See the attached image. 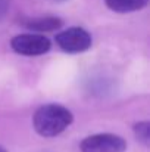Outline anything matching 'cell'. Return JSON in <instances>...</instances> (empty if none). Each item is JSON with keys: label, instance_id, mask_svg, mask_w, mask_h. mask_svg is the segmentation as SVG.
Listing matches in <instances>:
<instances>
[{"label": "cell", "instance_id": "6da1fadb", "mask_svg": "<svg viewBox=\"0 0 150 152\" xmlns=\"http://www.w3.org/2000/svg\"><path fill=\"white\" fill-rule=\"evenodd\" d=\"M74 121L72 112L57 103L40 106L33 115V127L41 137H54L63 133Z\"/></svg>", "mask_w": 150, "mask_h": 152}, {"label": "cell", "instance_id": "7a4b0ae2", "mask_svg": "<svg viewBox=\"0 0 150 152\" xmlns=\"http://www.w3.org/2000/svg\"><path fill=\"white\" fill-rule=\"evenodd\" d=\"M12 50L22 56H40L50 50V40L40 33H25L18 34L10 40Z\"/></svg>", "mask_w": 150, "mask_h": 152}, {"label": "cell", "instance_id": "3957f363", "mask_svg": "<svg viewBox=\"0 0 150 152\" xmlns=\"http://www.w3.org/2000/svg\"><path fill=\"white\" fill-rule=\"evenodd\" d=\"M56 45L66 53H83L91 48L90 33L81 27H71L56 34Z\"/></svg>", "mask_w": 150, "mask_h": 152}, {"label": "cell", "instance_id": "277c9868", "mask_svg": "<svg viewBox=\"0 0 150 152\" xmlns=\"http://www.w3.org/2000/svg\"><path fill=\"white\" fill-rule=\"evenodd\" d=\"M81 152H125L127 142L124 137L112 133H99L83 139Z\"/></svg>", "mask_w": 150, "mask_h": 152}, {"label": "cell", "instance_id": "5b68a950", "mask_svg": "<svg viewBox=\"0 0 150 152\" xmlns=\"http://www.w3.org/2000/svg\"><path fill=\"white\" fill-rule=\"evenodd\" d=\"M21 24L33 33H47V31L59 30L62 27L63 21L60 18H56V16H40V18L24 19Z\"/></svg>", "mask_w": 150, "mask_h": 152}, {"label": "cell", "instance_id": "8992f818", "mask_svg": "<svg viewBox=\"0 0 150 152\" xmlns=\"http://www.w3.org/2000/svg\"><path fill=\"white\" fill-rule=\"evenodd\" d=\"M104 4L116 13H131L144 9L149 0H103Z\"/></svg>", "mask_w": 150, "mask_h": 152}, {"label": "cell", "instance_id": "52a82bcc", "mask_svg": "<svg viewBox=\"0 0 150 152\" xmlns=\"http://www.w3.org/2000/svg\"><path fill=\"white\" fill-rule=\"evenodd\" d=\"M134 134L137 137L138 142H141L144 146L150 145V123L149 121H140L137 124H134L133 127Z\"/></svg>", "mask_w": 150, "mask_h": 152}, {"label": "cell", "instance_id": "ba28073f", "mask_svg": "<svg viewBox=\"0 0 150 152\" xmlns=\"http://www.w3.org/2000/svg\"><path fill=\"white\" fill-rule=\"evenodd\" d=\"M0 152H7V151H6V149H4V148H3V146L0 145Z\"/></svg>", "mask_w": 150, "mask_h": 152}, {"label": "cell", "instance_id": "9c48e42d", "mask_svg": "<svg viewBox=\"0 0 150 152\" xmlns=\"http://www.w3.org/2000/svg\"><path fill=\"white\" fill-rule=\"evenodd\" d=\"M51 1H56V3H62V1H66V0H51Z\"/></svg>", "mask_w": 150, "mask_h": 152}]
</instances>
